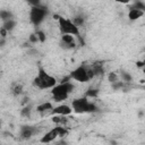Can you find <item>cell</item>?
Instances as JSON below:
<instances>
[{
    "mask_svg": "<svg viewBox=\"0 0 145 145\" xmlns=\"http://www.w3.org/2000/svg\"><path fill=\"white\" fill-rule=\"evenodd\" d=\"M70 79L71 78L69 76L65 80L62 79V82L60 84H57L56 86H53L51 88V96L54 102H62V101L67 100L69 97V95L74 92L75 86L70 82Z\"/></svg>",
    "mask_w": 145,
    "mask_h": 145,
    "instance_id": "1",
    "label": "cell"
},
{
    "mask_svg": "<svg viewBox=\"0 0 145 145\" xmlns=\"http://www.w3.org/2000/svg\"><path fill=\"white\" fill-rule=\"evenodd\" d=\"M33 85L39 89H51L57 85V79L52 75L46 72L44 68L40 67L37 75L33 79Z\"/></svg>",
    "mask_w": 145,
    "mask_h": 145,
    "instance_id": "2",
    "label": "cell"
},
{
    "mask_svg": "<svg viewBox=\"0 0 145 145\" xmlns=\"http://www.w3.org/2000/svg\"><path fill=\"white\" fill-rule=\"evenodd\" d=\"M71 108L76 113H93L99 110L96 104L89 101V97H87L86 95L83 97L74 99L71 101Z\"/></svg>",
    "mask_w": 145,
    "mask_h": 145,
    "instance_id": "3",
    "label": "cell"
},
{
    "mask_svg": "<svg viewBox=\"0 0 145 145\" xmlns=\"http://www.w3.org/2000/svg\"><path fill=\"white\" fill-rule=\"evenodd\" d=\"M58 20V28L60 34H71L78 39H80V31L79 27L72 22V19L62 17V16H54Z\"/></svg>",
    "mask_w": 145,
    "mask_h": 145,
    "instance_id": "4",
    "label": "cell"
},
{
    "mask_svg": "<svg viewBox=\"0 0 145 145\" xmlns=\"http://www.w3.org/2000/svg\"><path fill=\"white\" fill-rule=\"evenodd\" d=\"M70 78L78 82V83H86L91 79H93L95 77L94 71L91 69L89 66L86 65H82L77 68H75L71 72H70Z\"/></svg>",
    "mask_w": 145,
    "mask_h": 145,
    "instance_id": "5",
    "label": "cell"
},
{
    "mask_svg": "<svg viewBox=\"0 0 145 145\" xmlns=\"http://www.w3.org/2000/svg\"><path fill=\"white\" fill-rule=\"evenodd\" d=\"M48 16V9L40 5V6H32L29 10V20L34 26H40L45 17Z\"/></svg>",
    "mask_w": 145,
    "mask_h": 145,
    "instance_id": "6",
    "label": "cell"
},
{
    "mask_svg": "<svg viewBox=\"0 0 145 145\" xmlns=\"http://www.w3.org/2000/svg\"><path fill=\"white\" fill-rule=\"evenodd\" d=\"M68 134V129L66 126H61V125H57L56 127H53L52 129H50L49 131H46L42 138H41V143H51L53 142L56 138L58 137H63Z\"/></svg>",
    "mask_w": 145,
    "mask_h": 145,
    "instance_id": "7",
    "label": "cell"
},
{
    "mask_svg": "<svg viewBox=\"0 0 145 145\" xmlns=\"http://www.w3.org/2000/svg\"><path fill=\"white\" fill-rule=\"evenodd\" d=\"M72 112V108L68 104H59L52 109L51 116L53 114H59V116H69Z\"/></svg>",
    "mask_w": 145,
    "mask_h": 145,
    "instance_id": "8",
    "label": "cell"
},
{
    "mask_svg": "<svg viewBox=\"0 0 145 145\" xmlns=\"http://www.w3.org/2000/svg\"><path fill=\"white\" fill-rule=\"evenodd\" d=\"M75 37L74 35L71 34H61V45L65 48V49H72L75 48L76 45V41H75Z\"/></svg>",
    "mask_w": 145,
    "mask_h": 145,
    "instance_id": "9",
    "label": "cell"
},
{
    "mask_svg": "<svg viewBox=\"0 0 145 145\" xmlns=\"http://www.w3.org/2000/svg\"><path fill=\"white\" fill-rule=\"evenodd\" d=\"M36 133H37V129H36V127H33V126L27 125V126H23L20 128V137L23 139H28L32 136H34Z\"/></svg>",
    "mask_w": 145,
    "mask_h": 145,
    "instance_id": "10",
    "label": "cell"
},
{
    "mask_svg": "<svg viewBox=\"0 0 145 145\" xmlns=\"http://www.w3.org/2000/svg\"><path fill=\"white\" fill-rule=\"evenodd\" d=\"M53 108L54 106L52 105L51 102H43V103H41V104H39L36 106V111L41 116H48V114H51Z\"/></svg>",
    "mask_w": 145,
    "mask_h": 145,
    "instance_id": "11",
    "label": "cell"
},
{
    "mask_svg": "<svg viewBox=\"0 0 145 145\" xmlns=\"http://www.w3.org/2000/svg\"><path fill=\"white\" fill-rule=\"evenodd\" d=\"M144 11L140 10V9H137V8H133V7H129V11H128V18L130 20H137L138 18L143 17L144 16Z\"/></svg>",
    "mask_w": 145,
    "mask_h": 145,
    "instance_id": "12",
    "label": "cell"
},
{
    "mask_svg": "<svg viewBox=\"0 0 145 145\" xmlns=\"http://www.w3.org/2000/svg\"><path fill=\"white\" fill-rule=\"evenodd\" d=\"M15 26H16V20L12 18V19H9V20H6V22H3L2 23V27L9 33V32H11L14 28H15Z\"/></svg>",
    "mask_w": 145,
    "mask_h": 145,
    "instance_id": "13",
    "label": "cell"
},
{
    "mask_svg": "<svg viewBox=\"0 0 145 145\" xmlns=\"http://www.w3.org/2000/svg\"><path fill=\"white\" fill-rule=\"evenodd\" d=\"M0 16H1V20H2V23L6 22V20H9V19H12V18H14L12 12L9 11V10H6V9H2V10H1Z\"/></svg>",
    "mask_w": 145,
    "mask_h": 145,
    "instance_id": "14",
    "label": "cell"
},
{
    "mask_svg": "<svg viewBox=\"0 0 145 145\" xmlns=\"http://www.w3.org/2000/svg\"><path fill=\"white\" fill-rule=\"evenodd\" d=\"M11 93L16 96L20 95L23 93V85L22 84H14L12 87H11Z\"/></svg>",
    "mask_w": 145,
    "mask_h": 145,
    "instance_id": "15",
    "label": "cell"
},
{
    "mask_svg": "<svg viewBox=\"0 0 145 145\" xmlns=\"http://www.w3.org/2000/svg\"><path fill=\"white\" fill-rule=\"evenodd\" d=\"M108 80L111 83V84H114V83H117V82H119V76H118V74H116V72H109L108 74Z\"/></svg>",
    "mask_w": 145,
    "mask_h": 145,
    "instance_id": "16",
    "label": "cell"
},
{
    "mask_svg": "<svg viewBox=\"0 0 145 145\" xmlns=\"http://www.w3.org/2000/svg\"><path fill=\"white\" fill-rule=\"evenodd\" d=\"M84 18H83V16L82 15H78V16H75L74 18H72V22L78 26V27H80V26H83L84 25Z\"/></svg>",
    "mask_w": 145,
    "mask_h": 145,
    "instance_id": "17",
    "label": "cell"
},
{
    "mask_svg": "<svg viewBox=\"0 0 145 145\" xmlns=\"http://www.w3.org/2000/svg\"><path fill=\"white\" fill-rule=\"evenodd\" d=\"M120 76H121V78H122V82H125V83L131 82V76H130L129 72H127V71H121V72H120Z\"/></svg>",
    "mask_w": 145,
    "mask_h": 145,
    "instance_id": "18",
    "label": "cell"
},
{
    "mask_svg": "<svg viewBox=\"0 0 145 145\" xmlns=\"http://www.w3.org/2000/svg\"><path fill=\"white\" fill-rule=\"evenodd\" d=\"M97 93H99V91L97 89H95V88H89V89H87V92L85 93V95L87 96V97H96L97 96Z\"/></svg>",
    "mask_w": 145,
    "mask_h": 145,
    "instance_id": "19",
    "label": "cell"
},
{
    "mask_svg": "<svg viewBox=\"0 0 145 145\" xmlns=\"http://www.w3.org/2000/svg\"><path fill=\"white\" fill-rule=\"evenodd\" d=\"M35 34H36V36H37V39H39V41L40 42H44L45 41V33L43 32V31H36L35 32Z\"/></svg>",
    "mask_w": 145,
    "mask_h": 145,
    "instance_id": "20",
    "label": "cell"
},
{
    "mask_svg": "<svg viewBox=\"0 0 145 145\" xmlns=\"http://www.w3.org/2000/svg\"><path fill=\"white\" fill-rule=\"evenodd\" d=\"M27 3H29L31 5V7L32 6H40V5H42L41 2H42V0H25Z\"/></svg>",
    "mask_w": 145,
    "mask_h": 145,
    "instance_id": "21",
    "label": "cell"
},
{
    "mask_svg": "<svg viewBox=\"0 0 145 145\" xmlns=\"http://www.w3.org/2000/svg\"><path fill=\"white\" fill-rule=\"evenodd\" d=\"M31 108L29 106H25L23 110H22V116H24V117H28L29 116V113H31Z\"/></svg>",
    "mask_w": 145,
    "mask_h": 145,
    "instance_id": "22",
    "label": "cell"
},
{
    "mask_svg": "<svg viewBox=\"0 0 145 145\" xmlns=\"http://www.w3.org/2000/svg\"><path fill=\"white\" fill-rule=\"evenodd\" d=\"M114 1H117V2H119V3H128L130 0H114Z\"/></svg>",
    "mask_w": 145,
    "mask_h": 145,
    "instance_id": "23",
    "label": "cell"
},
{
    "mask_svg": "<svg viewBox=\"0 0 145 145\" xmlns=\"http://www.w3.org/2000/svg\"><path fill=\"white\" fill-rule=\"evenodd\" d=\"M142 62H143V67H142V68H143V72L145 74V59H144Z\"/></svg>",
    "mask_w": 145,
    "mask_h": 145,
    "instance_id": "24",
    "label": "cell"
}]
</instances>
